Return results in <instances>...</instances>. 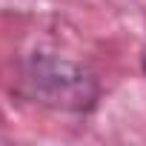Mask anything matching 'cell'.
I'll return each mask as SVG.
<instances>
[{
    "label": "cell",
    "mask_w": 146,
    "mask_h": 146,
    "mask_svg": "<svg viewBox=\"0 0 146 146\" xmlns=\"http://www.w3.org/2000/svg\"><path fill=\"white\" fill-rule=\"evenodd\" d=\"M20 95L66 115H89L100 100L95 72L54 49H35L20 60Z\"/></svg>",
    "instance_id": "1"
},
{
    "label": "cell",
    "mask_w": 146,
    "mask_h": 146,
    "mask_svg": "<svg viewBox=\"0 0 146 146\" xmlns=\"http://www.w3.org/2000/svg\"><path fill=\"white\" fill-rule=\"evenodd\" d=\"M140 69H143V75H146V43H143V49H140Z\"/></svg>",
    "instance_id": "2"
}]
</instances>
